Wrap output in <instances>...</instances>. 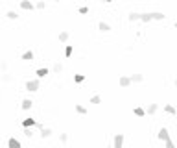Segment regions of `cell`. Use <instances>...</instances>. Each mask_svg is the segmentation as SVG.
I'll use <instances>...</instances> for the list:
<instances>
[{
	"label": "cell",
	"instance_id": "cell-16",
	"mask_svg": "<svg viewBox=\"0 0 177 148\" xmlns=\"http://www.w3.org/2000/svg\"><path fill=\"white\" fill-rule=\"evenodd\" d=\"M164 111H166L168 115H175V113H177V109H175L174 106H170V104H166V106H164Z\"/></svg>",
	"mask_w": 177,
	"mask_h": 148
},
{
	"label": "cell",
	"instance_id": "cell-15",
	"mask_svg": "<svg viewBox=\"0 0 177 148\" xmlns=\"http://www.w3.org/2000/svg\"><path fill=\"white\" fill-rule=\"evenodd\" d=\"M133 113H135L137 117H144V115H146V109H142V107L137 106V107H133Z\"/></svg>",
	"mask_w": 177,
	"mask_h": 148
},
{
	"label": "cell",
	"instance_id": "cell-7",
	"mask_svg": "<svg viewBox=\"0 0 177 148\" xmlns=\"http://www.w3.org/2000/svg\"><path fill=\"white\" fill-rule=\"evenodd\" d=\"M7 146H9V148H21V141L15 139V137H11L9 141H7Z\"/></svg>",
	"mask_w": 177,
	"mask_h": 148
},
{
	"label": "cell",
	"instance_id": "cell-32",
	"mask_svg": "<svg viewBox=\"0 0 177 148\" xmlns=\"http://www.w3.org/2000/svg\"><path fill=\"white\" fill-rule=\"evenodd\" d=\"M0 69H2V71L6 72V69H7V63H6V61H2V63H0Z\"/></svg>",
	"mask_w": 177,
	"mask_h": 148
},
{
	"label": "cell",
	"instance_id": "cell-10",
	"mask_svg": "<svg viewBox=\"0 0 177 148\" xmlns=\"http://www.w3.org/2000/svg\"><path fill=\"white\" fill-rule=\"evenodd\" d=\"M22 126L24 128H33V126H37V120L35 119H26L24 122H22Z\"/></svg>",
	"mask_w": 177,
	"mask_h": 148
},
{
	"label": "cell",
	"instance_id": "cell-2",
	"mask_svg": "<svg viewBox=\"0 0 177 148\" xmlns=\"http://www.w3.org/2000/svg\"><path fill=\"white\" fill-rule=\"evenodd\" d=\"M26 91H30V93L39 91V80H30V81H26Z\"/></svg>",
	"mask_w": 177,
	"mask_h": 148
},
{
	"label": "cell",
	"instance_id": "cell-34",
	"mask_svg": "<svg viewBox=\"0 0 177 148\" xmlns=\"http://www.w3.org/2000/svg\"><path fill=\"white\" fill-rule=\"evenodd\" d=\"M54 2H61V0H54Z\"/></svg>",
	"mask_w": 177,
	"mask_h": 148
},
{
	"label": "cell",
	"instance_id": "cell-21",
	"mask_svg": "<svg viewBox=\"0 0 177 148\" xmlns=\"http://www.w3.org/2000/svg\"><path fill=\"white\" fill-rule=\"evenodd\" d=\"M6 17H7V19H11V21H15V19H19V15H17V11H7Z\"/></svg>",
	"mask_w": 177,
	"mask_h": 148
},
{
	"label": "cell",
	"instance_id": "cell-33",
	"mask_svg": "<svg viewBox=\"0 0 177 148\" xmlns=\"http://www.w3.org/2000/svg\"><path fill=\"white\" fill-rule=\"evenodd\" d=\"M103 2H107V4H109V2H115V0H103Z\"/></svg>",
	"mask_w": 177,
	"mask_h": 148
},
{
	"label": "cell",
	"instance_id": "cell-35",
	"mask_svg": "<svg viewBox=\"0 0 177 148\" xmlns=\"http://www.w3.org/2000/svg\"><path fill=\"white\" fill-rule=\"evenodd\" d=\"M175 87H177V80H175Z\"/></svg>",
	"mask_w": 177,
	"mask_h": 148
},
{
	"label": "cell",
	"instance_id": "cell-36",
	"mask_svg": "<svg viewBox=\"0 0 177 148\" xmlns=\"http://www.w3.org/2000/svg\"><path fill=\"white\" fill-rule=\"evenodd\" d=\"M175 30H177V24H175Z\"/></svg>",
	"mask_w": 177,
	"mask_h": 148
},
{
	"label": "cell",
	"instance_id": "cell-29",
	"mask_svg": "<svg viewBox=\"0 0 177 148\" xmlns=\"http://www.w3.org/2000/svg\"><path fill=\"white\" fill-rule=\"evenodd\" d=\"M35 7H37V9H44L46 4H44V2H37V4H35Z\"/></svg>",
	"mask_w": 177,
	"mask_h": 148
},
{
	"label": "cell",
	"instance_id": "cell-17",
	"mask_svg": "<svg viewBox=\"0 0 177 148\" xmlns=\"http://www.w3.org/2000/svg\"><path fill=\"white\" fill-rule=\"evenodd\" d=\"M68 37H70L68 32H61V33H59V41H61V43H66V41H68Z\"/></svg>",
	"mask_w": 177,
	"mask_h": 148
},
{
	"label": "cell",
	"instance_id": "cell-23",
	"mask_svg": "<svg viewBox=\"0 0 177 148\" xmlns=\"http://www.w3.org/2000/svg\"><path fill=\"white\" fill-rule=\"evenodd\" d=\"M72 52H74L72 45H68V46H66V48H65V56H66V57H70V56H72Z\"/></svg>",
	"mask_w": 177,
	"mask_h": 148
},
{
	"label": "cell",
	"instance_id": "cell-20",
	"mask_svg": "<svg viewBox=\"0 0 177 148\" xmlns=\"http://www.w3.org/2000/svg\"><path fill=\"white\" fill-rule=\"evenodd\" d=\"M129 21H131V22L140 21V13H135V11H133V13H129Z\"/></svg>",
	"mask_w": 177,
	"mask_h": 148
},
{
	"label": "cell",
	"instance_id": "cell-6",
	"mask_svg": "<svg viewBox=\"0 0 177 148\" xmlns=\"http://www.w3.org/2000/svg\"><path fill=\"white\" fill-rule=\"evenodd\" d=\"M133 81H131V76H120V85L122 87H129Z\"/></svg>",
	"mask_w": 177,
	"mask_h": 148
},
{
	"label": "cell",
	"instance_id": "cell-14",
	"mask_svg": "<svg viewBox=\"0 0 177 148\" xmlns=\"http://www.w3.org/2000/svg\"><path fill=\"white\" fill-rule=\"evenodd\" d=\"M131 81H133V83H140V81H144V76H142V74H133Z\"/></svg>",
	"mask_w": 177,
	"mask_h": 148
},
{
	"label": "cell",
	"instance_id": "cell-28",
	"mask_svg": "<svg viewBox=\"0 0 177 148\" xmlns=\"http://www.w3.org/2000/svg\"><path fill=\"white\" fill-rule=\"evenodd\" d=\"M2 80H4V81H11V74L4 72V74H2Z\"/></svg>",
	"mask_w": 177,
	"mask_h": 148
},
{
	"label": "cell",
	"instance_id": "cell-1",
	"mask_svg": "<svg viewBox=\"0 0 177 148\" xmlns=\"http://www.w3.org/2000/svg\"><path fill=\"white\" fill-rule=\"evenodd\" d=\"M166 15L160 11H153V13H140V21L142 22H151V21H164Z\"/></svg>",
	"mask_w": 177,
	"mask_h": 148
},
{
	"label": "cell",
	"instance_id": "cell-27",
	"mask_svg": "<svg viewBox=\"0 0 177 148\" xmlns=\"http://www.w3.org/2000/svg\"><path fill=\"white\" fill-rule=\"evenodd\" d=\"M24 135L26 137H31V135H33V130H31V128H24Z\"/></svg>",
	"mask_w": 177,
	"mask_h": 148
},
{
	"label": "cell",
	"instance_id": "cell-25",
	"mask_svg": "<svg viewBox=\"0 0 177 148\" xmlns=\"http://www.w3.org/2000/svg\"><path fill=\"white\" fill-rule=\"evenodd\" d=\"M100 102H101V98H100L98 95H94L92 98H90V104H100Z\"/></svg>",
	"mask_w": 177,
	"mask_h": 148
},
{
	"label": "cell",
	"instance_id": "cell-5",
	"mask_svg": "<svg viewBox=\"0 0 177 148\" xmlns=\"http://www.w3.org/2000/svg\"><path fill=\"white\" fill-rule=\"evenodd\" d=\"M21 7H22V9H26V11H33L35 9V4H31L30 0H22V2H21Z\"/></svg>",
	"mask_w": 177,
	"mask_h": 148
},
{
	"label": "cell",
	"instance_id": "cell-22",
	"mask_svg": "<svg viewBox=\"0 0 177 148\" xmlns=\"http://www.w3.org/2000/svg\"><path fill=\"white\" fill-rule=\"evenodd\" d=\"M76 111L80 113V115H87V107H83V106H80V104H78L76 106Z\"/></svg>",
	"mask_w": 177,
	"mask_h": 148
},
{
	"label": "cell",
	"instance_id": "cell-9",
	"mask_svg": "<svg viewBox=\"0 0 177 148\" xmlns=\"http://www.w3.org/2000/svg\"><path fill=\"white\" fill-rule=\"evenodd\" d=\"M31 106H33V102H31L30 98H26V100H22V104H21V107L24 111H28V109H31Z\"/></svg>",
	"mask_w": 177,
	"mask_h": 148
},
{
	"label": "cell",
	"instance_id": "cell-13",
	"mask_svg": "<svg viewBox=\"0 0 177 148\" xmlns=\"http://www.w3.org/2000/svg\"><path fill=\"white\" fill-rule=\"evenodd\" d=\"M50 135H52V130H50V128H44V126H42V128H41V137L46 139V137H50Z\"/></svg>",
	"mask_w": 177,
	"mask_h": 148
},
{
	"label": "cell",
	"instance_id": "cell-24",
	"mask_svg": "<svg viewBox=\"0 0 177 148\" xmlns=\"http://www.w3.org/2000/svg\"><path fill=\"white\" fill-rule=\"evenodd\" d=\"M61 71H63V63H59V61H57V63L54 65V72H61Z\"/></svg>",
	"mask_w": 177,
	"mask_h": 148
},
{
	"label": "cell",
	"instance_id": "cell-3",
	"mask_svg": "<svg viewBox=\"0 0 177 148\" xmlns=\"http://www.w3.org/2000/svg\"><path fill=\"white\" fill-rule=\"evenodd\" d=\"M113 146L115 148H122L124 146V133H116L115 139H113Z\"/></svg>",
	"mask_w": 177,
	"mask_h": 148
},
{
	"label": "cell",
	"instance_id": "cell-30",
	"mask_svg": "<svg viewBox=\"0 0 177 148\" xmlns=\"http://www.w3.org/2000/svg\"><path fill=\"white\" fill-rule=\"evenodd\" d=\"M59 139H61V143L65 145V143L68 141V135H66V133H61V137H59Z\"/></svg>",
	"mask_w": 177,
	"mask_h": 148
},
{
	"label": "cell",
	"instance_id": "cell-11",
	"mask_svg": "<svg viewBox=\"0 0 177 148\" xmlns=\"http://www.w3.org/2000/svg\"><path fill=\"white\" fill-rule=\"evenodd\" d=\"M98 30H100V32H111V26H109L105 21H101L100 24H98Z\"/></svg>",
	"mask_w": 177,
	"mask_h": 148
},
{
	"label": "cell",
	"instance_id": "cell-4",
	"mask_svg": "<svg viewBox=\"0 0 177 148\" xmlns=\"http://www.w3.org/2000/svg\"><path fill=\"white\" fill-rule=\"evenodd\" d=\"M157 139H159V141H166V139H170V131H168V128H160L159 133H157Z\"/></svg>",
	"mask_w": 177,
	"mask_h": 148
},
{
	"label": "cell",
	"instance_id": "cell-8",
	"mask_svg": "<svg viewBox=\"0 0 177 148\" xmlns=\"http://www.w3.org/2000/svg\"><path fill=\"white\" fill-rule=\"evenodd\" d=\"M157 109H159V104H149V107L146 109V115H155Z\"/></svg>",
	"mask_w": 177,
	"mask_h": 148
},
{
	"label": "cell",
	"instance_id": "cell-26",
	"mask_svg": "<svg viewBox=\"0 0 177 148\" xmlns=\"http://www.w3.org/2000/svg\"><path fill=\"white\" fill-rule=\"evenodd\" d=\"M164 146H166V148H174L175 145H174V141H172V139H166V141H164Z\"/></svg>",
	"mask_w": 177,
	"mask_h": 148
},
{
	"label": "cell",
	"instance_id": "cell-18",
	"mask_svg": "<svg viewBox=\"0 0 177 148\" xmlns=\"http://www.w3.org/2000/svg\"><path fill=\"white\" fill-rule=\"evenodd\" d=\"M48 72H50L48 69H37V72H35V74H37L39 78H44V76H46V74H48Z\"/></svg>",
	"mask_w": 177,
	"mask_h": 148
},
{
	"label": "cell",
	"instance_id": "cell-31",
	"mask_svg": "<svg viewBox=\"0 0 177 148\" xmlns=\"http://www.w3.org/2000/svg\"><path fill=\"white\" fill-rule=\"evenodd\" d=\"M78 11H80V13H81V15H85V13H89V7H85V6H81V7H80V9H78Z\"/></svg>",
	"mask_w": 177,
	"mask_h": 148
},
{
	"label": "cell",
	"instance_id": "cell-19",
	"mask_svg": "<svg viewBox=\"0 0 177 148\" xmlns=\"http://www.w3.org/2000/svg\"><path fill=\"white\" fill-rule=\"evenodd\" d=\"M74 81H76V83H83L85 76H83V74H74Z\"/></svg>",
	"mask_w": 177,
	"mask_h": 148
},
{
	"label": "cell",
	"instance_id": "cell-12",
	"mask_svg": "<svg viewBox=\"0 0 177 148\" xmlns=\"http://www.w3.org/2000/svg\"><path fill=\"white\" fill-rule=\"evenodd\" d=\"M21 59H22V61H31V59H33V52H31V50L24 52V54L21 56Z\"/></svg>",
	"mask_w": 177,
	"mask_h": 148
}]
</instances>
